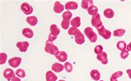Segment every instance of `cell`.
Returning <instances> with one entry per match:
<instances>
[{"instance_id":"obj_38","label":"cell","mask_w":131,"mask_h":81,"mask_svg":"<svg viewBox=\"0 0 131 81\" xmlns=\"http://www.w3.org/2000/svg\"><path fill=\"white\" fill-rule=\"evenodd\" d=\"M11 81H21V80H20V78L19 77H15L14 78H13L12 80H11Z\"/></svg>"},{"instance_id":"obj_16","label":"cell","mask_w":131,"mask_h":81,"mask_svg":"<svg viewBox=\"0 0 131 81\" xmlns=\"http://www.w3.org/2000/svg\"><path fill=\"white\" fill-rule=\"evenodd\" d=\"M78 8V4L74 1H70L65 5V8L67 10H76Z\"/></svg>"},{"instance_id":"obj_25","label":"cell","mask_w":131,"mask_h":81,"mask_svg":"<svg viewBox=\"0 0 131 81\" xmlns=\"http://www.w3.org/2000/svg\"><path fill=\"white\" fill-rule=\"evenodd\" d=\"M116 47L117 49L122 52L123 50H125L127 48L126 43L125 41H123V40H120V41L118 42V43H117Z\"/></svg>"},{"instance_id":"obj_34","label":"cell","mask_w":131,"mask_h":81,"mask_svg":"<svg viewBox=\"0 0 131 81\" xmlns=\"http://www.w3.org/2000/svg\"><path fill=\"white\" fill-rule=\"evenodd\" d=\"M102 52H103V47L101 45H97L95 47L94 52L97 55L101 53Z\"/></svg>"},{"instance_id":"obj_41","label":"cell","mask_w":131,"mask_h":81,"mask_svg":"<svg viewBox=\"0 0 131 81\" xmlns=\"http://www.w3.org/2000/svg\"><path fill=\"white\" fill-rule=\"evenodd\" d=\"M100 81H104V80H100Z\"/></svg>"},{"instance_id":"obj_13","label":"cell","mask_w":131,"mask_h":81,"mask_svg":"<svg viewBox=\"0 0 131 81\" xmlns=\"http://www.w3.org/2000/svg\"><path fill=\"white\" fill-rule=\"evenodd\" d=\"M22 35L27 38H32L34 36V32L32 29L27 28L22 30Z\"/></svg>"},{"instance_id":"obj_11","label":"cell","mask_w":131,"mask_h":81,"mask_svg":"<svg viewBox=\"0 0 131 81\" xmlns=\"http://www.w3.org/2000/svg\"><path fill=\"white\" fill-rule=\"evenodd\" d=\"M75 41L77 43L78 45H81L82 44H84L85 42V38L84 35L82 34L81 32H80L78 33L77 35L75 36Z\"/></svg>"},{"instance_id":"obj_14","label":"cell","mask_w":131,"mask_h":81,"mask_svg":"<svg viewBox=\"0 0 131 81\" xmlns=\"http://www.w3.org/2000/svg\"><path fill=\"white\" fill-rule=\"evenodd\" d=\"M47 81H56L58 79L57 76L51 71H48L46 74Z\"/></svg>"},{"instance_id":"obj_6","label":"cell","mask_w":131,"mask_h":81,"mask_svg":"<svg viewBox=\"0 0 131 81\" xmlns=\"http://www.w3.org/2000/svg\"><path fill=\"white\" fill-rule=\"evenodd\" d=\"M8 63L9 66L13 68H17L22 63V58L20 57H13L9 59Z\"/></svg>"},{"instance_id":"obj_33","label":"cell","mask_w":131,"mask_h":81,"mask_svg":"<svg viewBox=\"0 0 131 81\" xmlns=\"http://www.w3.org/2000/svg\"><path fill=\"white\" fill-rule=\"evenodd\" d=\"M128 52L129 51H128V50H126V49L122 51L121 53V54H120V56H121V59L125 60L128 58V56H129V52Z\"/></svg>"},{"instance_id":"obj_39","label":"cell","mask_w":131,"mask_h":81,"mask_svg":"<svg viewBox=\"0 0 131 81\" xmlns=\"http://www.w3.org/2000/svg\"><path fill=\"white\" fill-rule=\"evenodd\" d=\"M110 81H118V80H117V79H114L110 78Z\"/></svg>"},{"instance_id":"obj_30","label":"cell","mask_w":131,"mask_h":81,"mask_svg":"<svg viewBox=\"0 0 131 81\" xmlns=\"http://www.w3.org/2000/svg\"><path fill=\"white\" fill-rule=\"evenodd\" d=\"M64 67L66 71L68 73L71 72L73 69V65L70 62H66L64 64Z\"/></svg>"},{"instance_id":"obj_37","label":"cell","mask_w":131,"mask_h":81,"mask_svg":"<svg viewBox=\"0 0 131 81\" xmlns=\"http://www.w3.org/2000/svg\"><path fill=\"white\" fill-rule=\"evenodd\" d=\"M127 50L128 51H131V42L127 46Z\"/></svg>"},{"instance_id":"obj_7","label":"cell","mask_w":131,"mask_h":81,"mask_svg":"<svg viewBox=\"0 0 131 81\" xmlns=\"http://www.w3.org/2000/svg\"><path fill=\"white\" fill-rule=\"evenodd\" d=\"M3 77L8 81H11L16 77L14 71L11 69L7 68L4 70L3 73Z\"/></svg>"},{"instance_id":"obj_27","label":"cell","mask_w":131,"mask_h":81,"mask_svg":"<svg viewBox=\"0 0 131 81\" xmlns=\"http://www.w3.org/2000/svg\"><path fill=\"white\" fill-rule=\"evenodd\" d=\"M16 75L20 78H25L26 76L25 71L22 69H19L17 70L16 71Z\"/></svg>"},{"instance_id":"obj_23","label":"cell","mask_w":131,"mask_h":81,"mask_svg":"<svg viewBox=\"0 0 131 81\" xmlns=\"http://www.w3.org/2000/svg\"><path fill=\"white\" fill-rule=\"evenodd\" d=\"M98 11H99L98 8L95 5L91 6L88 9V12L89 14L92 16L97 14L98 13Z\"/></svg>"},{"instance_id":"obj_32","label":"cell","mask_w":131,"mask_h":81,"mask_svg":"<svg viewBox=\"0 0 131 81\" xmlns=\"http://www.w3.org/2000/svg\"><path fill=\"white\" fill-rule=\"evenodd\" d=\"M122 75H123V72L121 71H117L114 73H113L110 78L117 79V78H118L119 77L122 76Z\"/></svg>"},{"instance_id":"obj_36","label":"cell","mask_w":131,"mask_h":81,"mask_svg":"<svg viewBox=\"0 0 131 81\" xmlns=\"http://www.w3.org/2000/svg\"><path fill=\"white\" fill-rule=\"evenodd\" d=\"M128 75L129 78L131 79V69H128L126 71Z\"/></svg>"},{"instance_id":"obj_31","label":"cell","mask_w":131,"mask_h":81,"mask_svg":"<svg viewBox=\"0 0 131 81\" xmlns=\"http://www.w3.org/2000/svg\"><path fill=\"white\" fill-rule=\"evenodd\" d=\"M72 16H73V14L70 11H67L63 13V15H62V17L64 20H70V19L72 18Z\"/></svg>"},{"instance_id":"obj_35","label":"cell","mask_w":131,"mask_h":81,"mask_svg":"<svg viewBox=\"0 0 131 81\" xmlns=\"http://www.w3.org/2000/svg\"><path fill=\"white\" fill-rule=\"evenodd\" d=\"M57 37H58V36H54L51 34H50V33H49V36H48V40H49V41H51V42H53L55 40L57 39Z\"/></svg>"},{"instance_id":"obj_22","label":"cell","mask_w":131,"mask_h":81,"mask_svg":"<svg viewBox=\"0 0 131 81\" xmlns=\"http://www.w3.org/2000/svg\"><path fill=\"white\" fill-rule=\"evenodd\" d=\"M93 4H94V1L91 0H82L81 6L82 8L88 10L91 6L94 5Z\"/></svg>"},{"instance_id":"obj_5","label":"cell","mask_w":131,"mask_h":81,"mask_svg":"<svg viewBox=\"0 0 131 81\" xmlns=\"http://www.w3.org/2000/svg\"><path fill=\"white\" fill-rule=\"evenodd\" d=\"M20 9L26 15H30L33 12V8L29 3L24 2L20 6Z\"/></svg>"},{"instance_id":"obj_15","label":"cell","mask_w":131,"mask_h":81,"mask_svg":"<svg viewBox=\"0 0 131 81\" xmlns=\"http://www.w3.org/2000/svg\"><path fill=\"white\" fill-rule=\"evenodd\" d=\"M64 69V66L62 64H59V63H55L53 64L51 66V69H52L54 72L57 73H59L61 71H63Z\"/></svg>"},{"instance_id":"obj_18","label":"cell","mask_w":131,"mask_h":81,"mask_svg":"<svg viewBox=\"0 0 131 81\" xmlns=\"http://www.w3.org/2000/svg\"><path fill=\"white\" fill-rule=\"evenodd\" d=\"M91 78L95 81L99 80L101 78V74L97 70H92L90 72Z\"/></svg>"},{"instance_id":"obj_24","label":"cell","mask_w":131,"mask_h":81,"mask_svg":"<svg viewBox=\"0 0 131 81\" xmlns=\"http://www.w3.org/2000/svg\"><path fill=\"white\" fill-rule=\"evenodd\" d=\"M126 33V30L123 29H118L115 30L113 31V35L115 37H122Z\"/></svg>"},{"instance_id":"obj_26","label":"cell","mask_w":131,"mask_h":81,"mask_svg":"<svg viewBox=\"0 0 131 81\" xmlns=\"http://www.w3.org/2000/svg\"><path fill=\"white\" fill-rule=\"evenodd\" d=\"M80 32H81L80 31V30L76 28H74V27H71V28H70L68 30V34L71 36H75Z\"/></svg>"},{"instance_id":"obj_12","label":"cell","mask_w":131,"mask_h":81,"mask_svg":"<svg viewBox=\"0 0 131 81\" xmlns=\"http://www.w3.org/2000/svg\"><path fill=\"white\" fill-rule=\"evenodd\" d=\"M53 9L55 13H57V14H59L64 10V6L60 2L56 1L54 3Z\"/></svg>"},{"instance_id":"obj_1","label":"cell","mask_w":131,"mask_h":81,"mask_svg":"<svg viewBox=\"0 0 131 81\" xmlns=\"http://www.w3.org/2000/svg\"><path fill=\"white\" fill-rule=\"evenodd\" d=\"M45 52L49 53L51 55L56 56L59 53V49L56 45H54L53 42L47 40L46 43V46L44 48Z\"/></svg>"},{"instance_id":"obj_29","label":"cell","mask_w":131,"mask_h":81,"mask_svg":"<svg viewBox=\"0 0 131 81\" xmlns=\"http://www.w3.org/2000/svg\"><path fill=\"white\" fill-rule=\"evenodd\" d=\"M70 24V20H63L61 23V28L64 30H67L69 28V25Z\"/></svg>"},{"instance_id":"obj_8","label":"cell","mask_w":131,"mask_h":81,"mask_svg":"<svg viewBox=\"0 0 131 81\" xmlns=\"http://www.w3.org/2000/svg\"><path fill=\"white\" fill-rule=\"evenodd\" d=\"M29 46V43L27 41L18 42L16 43V47L19 49L20 52H26Z\"/></svg>"},{"instance_id":"obj_28","label":"cell","mask_w":131,"mask_h":81,"mask_svg":"<svg viewBox=\"0 0 131 81\" xmlns=\"http://www.w3.org/2000/svg\"><path fill=\"white\" fill-rule=\"evenodd\" d=\"M7 54L5 53H0V65H3L6 62L7 59Z\"/></svg>"},{"instance_id":"obj_21","label":"cell","mask_w":131,"mask_h":81,"mask_svg":"<svg viewBox=\"0 0 131 81\" xmlns=\"http://www.w3.org/2000/svg\"><path fill=\"white\" fill-rule=\"evenodd\" d=\"M103 15L106 18L108 19L112 18L115 15L114 11L111 8H107L103 11Z\"/></svg>"},{"instance_id":"obj_19","label":"cell","mask_w":131,"mask_h":81,"mask_svg":"<svg viewBox=\"0 0 131 81\" xmlns=\"http://www.w3.org/2000/svg\"><path fill=\"white\" fill-rule=\"evenodd\" d=\"M26 21L30 26H34L37 24L38 20L36 16H29L26 18Z\"/></svg>"},{"instance_id":"obj_17","label":"cell","mask_w":131,"mask_h":81,"mask_svg":"<svg viewBox=\"0 0 131 81\" xmlns=\"http://www.w3.org/2000/svg\"><path fill=\"white\" fill-rule=\"evenodd\" d=\"M50 33L54 36H58L60 33V30L56 24H51L50 26Z\"/></svg>"},{"instance_id":"obj_4","label":"cell","mask_w":131,"mask_h":81,"mask_svg":"<svg viewBox=\"0 0 131 81\" xmlns=\"http://www.w3.org/2000/svg\"><path fill=\"white\" fill-rule=\"evenodd\" d=\"M91 25L95 28H98L100 26H101L102 24V22L101 20V16L100 14L97 13V14L93 15L91 18Z\"/></svg>"},{"instance_id":"obj_2","label":"cell","mask_w":131,"mask_h":81,"mask_svg":"<svg viewBox=\"0 0 131 81\" xmlns=\"http://www.w3.org/2000/svg\"><path fill=\"white\" fill-rule=\"evenodd\" d=\"M84 33L91 43H95L97 41V36L91 27L86 28L84 30Z\"/></svg>"},{"instance_id":"obj_10","label":"cell","mask_w":131,"mask_h":81,"mask_svg":"<svg viewBox=\"0 0 131 81\" xmlns=\"http://www.w3.org/2000/svg\"><path fill=\"white\" fill-rule=\"evenodd\" d=\"M55 56H56V58L61 63H64L66 62L68 58L67 53L64 51H59Z\"/></svg>"},{"instance_id":"obj_9","label":"cell","mask_w":131,"mask_h":81,"mask_svg":"<svg viewBox=\"0 0 131 81\" xmlns=\"http://www.w3.org/2000/svg\"><path fill=\"white\" fill-rule=\"evenodd\" d=\"M107 56H108L107 54L105 52H102L101 53L97 55L96 58H97V59L99 61L101 62V63L103 64V65H106L108 62Z\"/></svg>"},{"instance_id":"obj_3","label":"cell","mask_w":131,"mask_h":81,"mask_svg":"<svg viewBox=\"0 0 131 81\" xmlns=\"http://www.w3.org/2000/svg\"><path fill=\"white\" fill-rule=\"evenodd\" d=\"M99 34L105 39H108L111 37V32L105 29L103 25L97 28Z\"/></svg>"},{"instance_id":"obj_20","label":"cell","mask_w":131,"mask_h":81,"mask_svg":"<svg viewBox=\"0 0 131 81\" xmlns=\"http://www.w3.org/2000/svg\"><path fill=\"white\" fill-rule=\"evenodd\" d=\"M70 24L72 25V27L74 28H79L81 25V19L79 16H77L72 19L70 22Z\"/></svg>"},{"instance_id":"obj_40","label":"cell","mask_w":131,"mask_h":81,"mask_svg":"<svg viewBox=\"0 0 131 81\" xmlns=\"http://www.w3.org/2000/svg\"><path fill=\"white\" fill-rule=\"evenodd\" d=\"M58 81H65V80H63V79H61V80H58Z\"/></svg>"}]
</instances>
